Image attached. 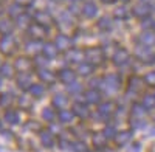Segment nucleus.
<instances>
[{"label": "nucleus", "mask_w": 155, "mask_h": 152, "mask_svg": "<svg viewBox=\"0 0 155 152\" xmlns=\"http://www.w3.org/2000/svg\"><path fill=\"white\" fill-rule=\"evenodd\" d=\"M14 50H16V41H14L12 36L6 34L0 39V51H2L3 55L9 56V55L14 53Z\"/></svg>", "instance_id": "f257e3e1"}, {"label": "nucleus", "mask_w": 155, "mask_h": 152, "mask_svg": "<svg viewBox=\"0 0 155 152\" xmlns=\"http://www.w3.org/2000/svg\"><path fill=\"white\" fill-rule=\"evenodd\" d=\"M85 61L92 65H98L104 61V55H102V50L99 48H88L85 51Z\"/></svg>", "instance_id": "f03ea898"}, {"label": "nucleus", "mask_w": 155, "mask_h": 152, "mask_svg": "<svg viewBox=\"0 0 155 152\" xmlns=\"http://www.w3.org/2000/svg\"><path fill=\"white\" fill-rule=\"evenodd\" d=\"M135 55H137V58H138L140 61L146 62V64H150V62L155 61V53L150 51V48L146 47V45H144V47H137Z\"/></svg>", "instance_id": "7ed1b4c3"}, {"label": "nucleus", "mask_w": 155, "mask_h": 152, "mask_svg": "<svg viewBox=\"0 0 155 152\" xmlns=\"http://www.w3.org/2000/svg\"><path fill=\"white\" fill-rule=\"evenodd\" d=\"M54 45L58 47V50L59 51H70L71 50V47H73V41L70 39V37H67V36H64V34H59L58 37H56V42H54Z\"/></svg>", "instance_id": "20e7f679"}, {"label": "nucleus", "mask_w": 155, "mask_h": 152, "mask_svg": "<svg viewBox=\"0 0 155 152\" xmlns=\"http://www.w3.org/2000/svg\"><path fill=\"white\" fill-rule=\"evenodd\" d=\"M34 19H36L37 25H41V27H44V28L51 27V23H53V19H51V16L47 14V12H44V11H36V12H34Z\"/></svg>", "instance_id": "39448f33"}, {"label": "nucleus", "mask_w": 155, "mask_h": 152, "mask_svg": "<svg viewBox=\"0 0 155 152\" xmlns=\"http://www.w3.org/2000/svg\"><path fill=\"white\" fill-rule=\"evenodd\" d=\"M28 33L31 34V37L34 41H41L47 34V28H44V27H41V25L36 23V25H30L28 27Z\"/></svg>", "instance_id": "423d86ee"}, {"label": "nucleus", "mask_w": 155, "mask_h": 152, "mask_svg": "<svg viewBox=\"0 0 155 152\" xmlns=\"http://www.w3.org/2000/svg\"><path fill=\"white\" fill-rule=\"evenodd\" d=\"M127 59H129V53H127V50H126V48L116 50L115 55L112 56V61H113V64H115V65H123V64H126Z\"/></svg>", "instance_id": "0eeeda50"}, {"label": "nucleus", "mask_w": 155, "mask_h": 152, "mask_svg": "<svg viewBox=\"0 0 155 152\" xmlns=\"http://www.w3.org/2000/svg\"><path fill=\"white\" fill-rule=\"evenodd\" d=\"M31 67H33V65H31V61H30L28 58H25V56L17 58L16 62H14V68H16L17 71H20V73L31 70Z\"/></svg>", "instance_id": "6e6552de"}, {"label": "nucleus", "mask_w": 155, "mask_h": 152, "mask_svg": "<svg viewBox=\"0 0 155 152\" xmlns=\"http://www.w3.org/2000/svg\"><path fill=\"white\" fill-rule=\"evenodd\" d=\"M67 61L74 62V64L79 65L85 61V53L79 51V50H70V51H67Z\"/></svg>", "instance_id": "1a4fd4ad"}, {"label": "nucleus", "mask_w": 155, "mask_h": 152, "mask_svg": "<svg viewBox=\"0 0 155 152\" xmlns=\"http://www.w3.org/2000/svg\"><path fill=\"white\" fill-rule=\"evenodd\" d=\"M102 85H104L106 88H112V90H118V87H120V78L116 74H107L104 81H102Z\"/></svg>", "instance_id": "9d476101"}, {"label": "nucleus", "mask_w": 155, "mask_h": 152, "mask_svg": "<svg viewBox=\"0 0 155 152\" xmlns=\"http://www.w3.org/2000/svg\"><path fill=\"white\" fill-rule=\"evenodd\" d=\"M73 113L78 115L79 118H87L90 115V110H88L85 103H79V101H78V103L73 104Z\"/></svg>", "instance_id": "9b49d317"}, {"label": "nucleus", "mask_w": 155, "mask_h": 152, "mask_svg": "<svg viewBox=\"0 0 155 152\" xmlns=\"http://www.w3.org/2000/svg\"><path fill=\"white\" fill-rule=\"evenodd\" d=\"M74 78H76V73L73 70H70V68H64V70L59 71V79L64 84H67V85L71 84V82H74Z\"/></svg>", "instance_id": "f8f14e48"}, {"label": "nucleus", "mask_w": 155, "mask_h": 152, "mask_svg": "<svg viewBox=\"0 0 155 152\" xmlns=\"http://www.w3.org/2000/svg\"><path fill=\"white\" fill-rule=\"evenodd\" d=\"M149 11H150V8H149V5H147L146 2H140V3L134 8V14L138 16V17H141V19H144V17L149 16Z\"/></svg>", "instance_id": "ddd939ff"}, {"label": "nucleus", "mask_w": 155, "mask_h": 152, "mask_svg": "<svg viewBox=\"0 0 155 152\" xmlns=\"http://www.w3.org/2000/svg\"><path fill=\"white\" fill-rule=\"evenodd\" d=\"M42 51H44V56L47 59H54L58 56V53H59V50H58V47L54 44H45L42 47Z\"/></svg>", "instance_id": "4468645a"}, {"label": "nucleus", "mask_w": 155, "mask_h": 152, "mask_svg": "<svg viewBox=\"0 0 155 152\" xmlns=\"http://www.w3.org/2000/svg\"><path fill=\"white\" fill-rule=\"evenodd\" d=\"M37 76H39V79L44 81V82H47V84H53L54 79H56V78H54V74L51 73L48 68H39Z\"/></svg>", "instance_id": "2eb2a0df"}, {"label": "nucleus", "mask_w": 155, "mask_h": 152, "mask_svg": "<svg viewBox=\"0 0 155 152\" xmlns=\"http://www.w3.org/2000/svg\"><path fill=\"white\" fill-rule=\"evenodd\" d=\"M84 96H85V101L90 103V104H96V103L101 101V93H99V90H96V88H90V90H87Z\"/></svg>", "instance_id": "dca6fc26"}, {"label": "nucleus", "mask_w": 155, "mask_h": 152, "mask_svg": "<svg viewBox=\"0 0 155 152\" xmlns=\"http://www.w3.org/2000/svg\"><path fill=\"white\" fill-rule=\"evenodd\" d=\"M140 42L143 45H146V47L155 45V33L153 31H144L140 36Z\"/></svg>", "instance_id": "f3484780"}, {"label": "nucleus", "mask_w": 155, "mask_h": 152, "mask_svg": "<svg viewBox=\"0 0 155 152\" xmlns=\"http://www.w3.org/2000/svg\"><path fill=\"white\" fill-rule=\"evenodd\" d=\"M41 143L45 147H53V144H54L53 134H50V131H41Z\"/></svg>", "instance_id": "a211bd4d"}, {"label": "nucleus", "mask_w": 155, "mask_h": 152, "mask_svg": "<svg viewBox=\"0 0 155 152\" xmlns=\"http://www.w3.org/2000/svg\"><path fill=\"white\" fill-rule=\"evenodd\" d=\"M96 12H98V8H96L95 3H92V2L84 3V6H82V14H84L85 17H88V19H90V17H95Z\"/></svg>", "instance_id": "6ab92c4d"}, {"label": "nucleus", "mask_w": 155, "mask_h": 152, "mask_svg": "<svg viewBox=\"0 0 155 152\" xmlns=\"http://www.w3.org/2000/svg\"><path fill=\"white\" fill-rule=\"evenodd\" d=\"M132 138V131H124V132H120L115 135V143L118 146H123L124 143H127L129 140Z\"/></svg>", "instance_id": "aec40b11"}, {"label": "nucleus", "mask_w": 155, "mask_h": 152, "mask_svg": "<svg viewBox=\"0 0 155 152\" xmlns=\"http://www.w3.org/2000/svg\"><path fill=\"white\" fill-rule=\"evenodd\" d=\"M93 70H95V65H92V64H87V62H82V64H79L78 65V74L79 76H90L93 73Z\"/></svg>", "instance_id": "412c9836"}, {"label": "nucleus", "mask_w": 155, "mask_h": 152, "mask_svg": "<svg viewBox=\"0 0 155 152\" xmlns=\"http://www.w3.org/2000/svg\"><path fill=\"white\" fill-rule=\"evenodd\" d=\"M17 85H19V88H22V90H30L31 85H33L31 78H30V76H27V74L19 76V78H17Z\"/></svg>", "instance_id": "4be33fe9"}, {"label": "nucleus", "mask_w": 155, "mask_h": 152, "mask_svg": "<svg viewBox=\"0 0 155 152\" xmlns=\"http://www.w3.org/2000/svg\"><path fill=\"white\" fill-rule=\"evenodd\" d=\"M11 31H12V22L9 19H0V33L6 36L11 34Z\"/></svg>", "instance_id": "5701e85b"}, {"label": "nucleus", "mask_w": 155, "mask_h": 152, "mask_svg": "<svg viewBox=\"0 0 155 152\" xmlns=\"http://www.w3.org/2000/svg\"><path fill=\"white\" fill-rule=\"evenodd\" d=\"M93 144H95L96 149H102V147L107 144L106 135H104V134H95V137H93Z\"/></svg>", "instance_id": "b1692460"}, {"label": "nucleus", "mask_w": 155, "mask_h": 152, "mask_svg": "<svg viewBox=\"0 0 155 152\" xmlns=\"http://www.w3.org/2000/svg\"><path fill=\"white\" fill-rule=\"evenodd\" d=\"M65 104H67V98H65V95H62V93H56V95L53 96V106H54V107L62 109Z\"/></svg>", "instance_id": "393cba45"}, {"label": "nucleus", "mask_w": 155, "mask_h": 152, "mask_svg": "<svg viewBox=\"0 0 155 152\" xmlns=\"http://www.w3.org/2000/svg\"><path fill=\"white\" fill-rule=\"evenodd\" d=\"M28 92H30L34 98H37V96H42V95L45 93V88H44V85H41V84H33Z\"/></svg>", "instance_id": "a878e982"}, {"label": "nucleus", "mask_w": 155, "mask_h": 152, "mask_svg": "<svg viewBox=\"0 0 155 152\" xmlns=\"http://www.w3.org/2000/svg\"><path fill=\"white\" fill-rule=\"evenodd\" d=\"M11 103H12V93L5 92L0 95V107H8Z\"/></svg>", "instance_id": "bb28decb"}, {"label": "nucleus", "mask_w": 155, "mask_h": 152, "mask_svg": "<svg viewBox=\"0 0 155 152\" xmlns=\"http://www.w3.org/2000/svg\"><path fill=\"white\" fill-rule=\"evenodd\" d=\"M5 120L9 123V124H17L20 121V115L17 112H8L6 115H5Z\"/></svg>", "instance_id": "cd10ccee"}, {"label": "nucleus", "mask_w": 155, "mask_h": 152, "mask_svg": "<svg viewBox=\"0 0 155 152\" xmlns=\"http://www.w3.org/2000/svg\"><path fill=\"white\" fill-rule=\"evenodd\" d=\"M113 16H115L116 19H127L129 11H127L126 6H120V8H116V9L113 11Z\"/></svg>", "instance_id": "c85d7f7f"}, {"label": "nucleus", "mask_w": 155, "mask_h": 152, "mask_svg": "<svg viewBox=\"0 0 155 152\" xmlns=\"http://www.w3.org/2000/svg\"><path fill=\"white\" fill-rule=\"evenodd\" d=\"M143 106L146 109H153L155 107V95H146L143 98Z\"/></svg>", "instance_id": "c756f323"}, {"label": "nucleus", "mask_w": 155, "mask_h": 152, "mask_svg": "<svg viewBox=\"0 0 155 152\" xmlns=\"http://www.w3.org/2000/svg\"><path fill=\"white\" fill-rule=\"evenodd\" d=\"M12 71H14V68H12V65H9V64H2V67H0V74L6 76V78H11Z\"/></svg>", "instance_id": "7c9ffc66"}, {"label": "nucleus", "mask_w": 155, "mask_h": 152, "mask_svg": "<svg viewBox=\"0 0 155 152\" xmlns=\"http://www.w3.org/2000/svg\"><path fill=\"white\" fill-rule=\"evenodd\" d=\"M146 107L143 106V104H134V107H132V113L135 117H143L144 113H146Z\"/></svg>", "instance_id": "2f4dec72"}, {"label": "nucleus", "mask_w": 155, "mask_h": 152, "mask_svg": "<svg viewBox=\"0 0 155 152\" xmlns=\"http://www.w3.org/2000/svg\"><path fill=\"white\" fill-rule=\"evenodd\" d=\"M98 27H99L101 30H110V28H112V19H109V17H102V19H99Z\"/></svg>", "instance_id": "473e14b6"}, {"label": "nucleus", "mask_w": 155, "mask_h": 152, "mask_svg": "<svg viewBox=\"0 0 155 152\" xmlns=\"http://www.w3.org/2000/svg\"><path fill=\"white\" fill-rule=\"evenodd\" d=\"M59 120H61L62 123H70V121L73 120V113L68 112V110H61V113H59Z\"/></svg>", "instance_id": "72a5a7b5"}, {"label": "nucleus", "mask_w": 155, "mask_h": 152, "mask_svg": "<svg viewBox=\"0 0 155 152\" xmlns=\"http://www.w3.org/2000/svg\"><path fill=\"white\" fill-rule=\"evenodd\" d=\"M71 149H73V152H88L87 144H84L82 141H76V143H73V144H71Z\"/></svg>", "instance_id": "f704fd0d"}, {"label": "nucleus", "mask_w": 155, "mask_h": 152, "mask_svg": "<svg viewBox=\"0 0 155 152\" xmlns=\"http://www.w3.org/2000/svg\"><path fill=\"white\" fill-rule=\"evenodd\" d=\"M8 11H9V14H11V16H14V17H19V16L23 14V12H22V6L17 5V3H16V5H12V6H9Z\"/></svg>", "instance_id": "c9c22d12"}, {"label": "nucleus", "mask_w": 155, "mask_h": 152, "mask_svg": "<svg viewBox=\"0 0 155 152\" xmlns=\"http://www.w3.org/2000/svg\"><path fill=\"white\" fill-rule=\"evenodd\" d=\"M112 103H102L99 104V113H104V115H109V113H112Z\"/></svg>", "instance_id": "e433bc0d"}, {"label": "nucleus", "mask_w": 155, "mask_h": 152, "mask_svg": "<svg viewBox=\"0 0 155 152\" xmlns=\"http://www.w3.org/2000/svg\"><path fill=\"white\" fill-rule=\"evenodd\" d=\"M27 50L31 51V53H37L39 50H41V44H39L37 41H31V42L27 44Z\"/></svg>", "instance_id": "4c0bfd02"}, {"label": "nucleus", "mask_w": 155, "mask_h": 152, "mask_svg": "<svg viewBox=\"0 0 155 152\" xmlns=\"http://www.w3.org/2000/svg\"><path fill=\"white\" fill-rule=\"evenodd\" d=\"M30 20H31V19H30V16H27V14H22V16L17 17V23L20 25V27H23V28H25V27H30Z\"/></svg>", "instance_id": "58836bf2"}, {"label": "nucleus", "mask_w": 155, "mask_h": 152, "mask_svg": "<svg viewBox=\"0 0 155 152\" xmlns=\"http://www.w3.org/2000/svg\"><path fill=\"white\" fill-rule=\"evenodd\" d=\"M82 90V85L78 84V82H71L68 84V93H79Z\"/></svg>", "instance_id": "ea45409f"}, {"label": "nucleus", "mask_w": 155, "mask_h": 152, "mask_svg": "<svg viewBox=\"0 0 155 152\" xmlns=\"http://www.w3.org/2000/svg\"><path fill=\"white\" fill-rule=\"evenodd\" d=\"M129 90H138V87H140V79L138 78H130V81H129Z\"/></svg>", "instance_id": "a19ab883"}, {"label": "nucleus", "mask_w": 155, "mask_h": 152, "mask_svg": "<svg viewBox=\"0 0 155 152\" xmlns=\"http://www.w3.org/2000/svg\"><path fill=\"white\" fill-rule=\"evenodd\" d=\"M102 134L106 135V138H115V135H116V131H115V127H113V126H107V127H106V131L102 132Z\"/></svg>", "instance_id": "79ce46f5"}, {"label": "nucleus", "mask_w": 155, "mask_h": 152, "mask_svg": "<svg viewBox=\"0 0 155 152\" xmlns=\"http://www.w3.org/2000/svg\"><path fill=\"white\" fill-rule=\"evenodd\" d=\"M144 81H146L149 85H155V71H149V73L144 76Z\"/></svg>", "instance_id": "37998d69"}, {"label": "nucleus", "mask_w": 155, "mask_h": 152, "mask_svg": "<svg viewBox=\"0 0 155 152\" xmlns=\"http://www.w3.org/2000/svg\"><path fill=\"white\" fill-rule=\"evenodd\" d=\"M44 118L47 120V121H53L54 120V113H53V110L51 109H44Z\"/></svg>", "instance_id": "c03bdc74"}, {"label": "nucleus", "mask_w": 155, "mask_h": 152, "mask_svg": "<svg viewBox=\"0 0 155 152\" xmlns=\"http://www.w3.org/2000/svg\"><path fill=\"white\" fill-rule=\"evenodd\" d=\"M16 3L23 8V6H31L34 3V0H16Z\"/></svg>", "instance_id": "a18cd8bd"}, {"label": "nucleus", "mask_w": 155, "mask_h": 152, "mask_svg": "<svg viewBox=\"0 0 155 152\" xmlns=\"http://www.w3.org/2000/svg\"><path fill=\"white\" fill-rule=\"evenodd\" d=\"M47 61H48V59H47L45 56H44V58H42V56H36V62H39L37 65H41V67H44V68H45V65H47Z\"/></svg>", "instance_id": "49530a36"}, {"label": "nucleus", "mask_w": 155, "mask_h": 152, "mask_svg": "<svg viewBox=\"0 0 155 152\" xmlns=\"http://www.w3.org/2000/svg\"><path fill=\"white\" fill-rule=\"evenodd\" d=\"M141 25H143V28H149L150 25H153V22H152V19H149V16H147V17H144L143 20H141Z\"/></svg>", "instance_id": "de8ad7c7"}, {"label": "nucleus", "mask_w": 155, "mask_h": 152, "mask_svg": "<svg viewBox=\"0 0 155 152\" xmlns=\"http://www.w3.org/2000/svg\"><path fill=\"white\" fill-rule=\"evenodd\" d=\"M140 149H141V146H140L138 143H135V144H132L130 147H129L127 152H140Z\"/></svg>", "instance_id": "09e8293b"}, {"label": "nucleus", "mask_w": 155, "mask_h": 152, "mask_svg": "<svg viewBox=\"0 0 155 152\" xmlns=\"http://www.w3.org/2000/svg\"><path fill=\"white\" fill-rule=\"evenodd\" d=\"M102 3H112V2H115V0H101Z\"/></svg>", "instance_id": "8fccbe9b"}, {"label": "nucleus", "mask_w": 155, "mask_h": 152, "mask_svg": "<svg viewBox=\"0 0 155 152\" xmlns=\"http://www.w3.org/2000/svg\"><path fill=\"white\" fill-rule=\"evenodd\" d=\"M51 2H54V3H58V2H59V0H51Z\"/></svg>", "instance_id": "3c124183"}, {"label": "nucleus", "mask_w": 155, "mask_h": 152, "mask_svg": "<svg viewBox=\"0 0 155 152\" xmlns=\"http://www.w3.org/2000/svg\"><path fill=\"white\" fill-rule=\"evenodd\" d=\"M120 2H129V0H120Z\"/></svg>", "instance_id": "603ef678"}, {"label": "nucleus", "mask_w": 155, "mask_h": 152, "mask_svg": "<svg viewBox=\"0 0 155 152\" xmlns=\"http://www.w3.org/2000/svg\"><path fill=\"white\" fill-rule=\"evenodd\" d=\"M0 85H2V78H0Z\"/></svg>", "instance_id": "864d4df0"}, {"label": "nucleus", "mask_w": 155, "mask_h": 152, "mask_svg": "<svg viewBox=\"0 0 155 152\" xmlns=\"http://www.w3.org/2000/svg\"><path fill=\"white\" fill-rule=\"evenodd\" d=\"M0 152H3V149H2V147H0Z\"/></svg>", "instance_id": "5fc2aeb1"}, {"label": "nucleus", "mask_w": 155, "mask_h": 152, "mask_svg": "<svg viewBox=\"0 0 155 152\" xmlns=\"http://www.w3.org/2000/svg\"><path fill=\"white\" fill-rule=\"evenodd\" d=\"M0 11H2V5H0Z\"/></svg>", "instance_id": "6e6d98bb"}, {"label": "nucleus", "mask_w": 155, "mask_h": 152, "mask_svg": "<svg viewBox=\"0 0 155 152\" xmlns=\"http://www.w3.org/2000/svg\"><path fill=\"white\" fill-rule=\"evenodd\" d=\"M0 127H2V123H0Z\"/></svg>", "instance_id": "4d7b16f0"}, {"label": "nucleus", "mask_w": 155, "mask_h": 152, "mask_svg": "<svg viewBox=\"0 0 155 152\" xmlns=\"http://www.w3.org/2000/svg\"><path fill=\"white\" fill-rule=\"evenodd\" d=\"M153 120H155V118H153Z\"/></svg>", "instance_id": "13d9d810"}]
</instances>
